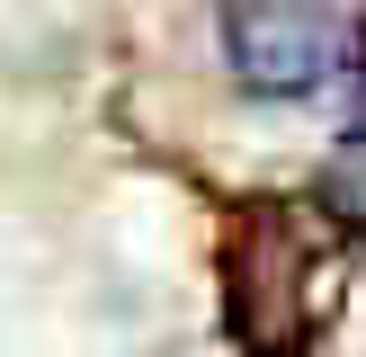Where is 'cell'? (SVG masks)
I'll return each instance as SVG.
<instances>
[{"mask_svg":"<svg viewBox=\"0 0 366 357\" xmlns=\"http://www.w3.org/2000/svg\"><path fill=\"white\" fill-rule=\"evenodd\" d=\"M224 63L250 99H357L366 0H224Z\"/></svg>","mask_w":366,"mask_h":357,"instance_id":"2","label":"cell"},{"mask_svg":"<svg viewBox=\"0 0 366 357\" xmlns=\"http://www.w3.org/2000/svg\"><path fill=\"white\" fill-rule=\"evenodd\" d=\"M214 286H224V331L242 357H304L340 313L349 232L322 214V196L313 206L304 196H250L224 223Z\"/></svg>","mask_w":366,"mask_h":357,"instance_id":"1","label":"cell"},{"mask_svg":"<svg viewBox=\"0 0 366 357\" xmlns=\"http://www.w3.org/2000/svg\"><path fill=\"white\" fill-rule=\"evenodd\" d=\"M322 214H331L349 241H366V89L349 99L340 152H331V170H322Z\"/></svg>","mask_w":366,"mask_h":357,"instance_id":"3","label":"cell"}]
</instances>
